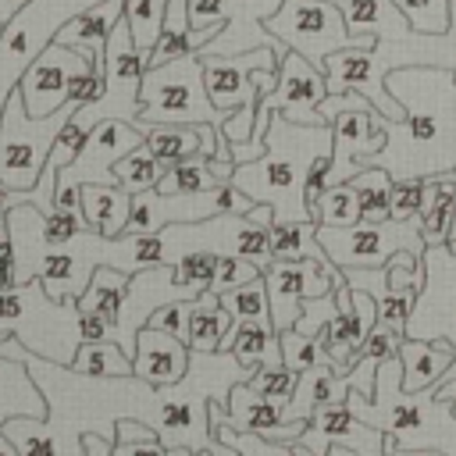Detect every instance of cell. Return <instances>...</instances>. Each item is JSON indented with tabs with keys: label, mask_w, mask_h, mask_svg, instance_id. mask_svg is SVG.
<instances>
[{
	"label": "cell",
	"mask_w": 456,
	"mask_h": 456,
	"mask_svg": "<svg viewBox=\"0 0 456 456\" xmlns=\"http://www.w3.org/2000/svg\"><path fill=\"white\" fill-rule=\"evenodd\" d=\"M335 153V132L331 125H303L289 121L281 110L271 114V125L264 132V153L256 160L235 164L232 185L242 189L253 203H271L274 221H314L306 203V178L321 157Z\"/></svg>",
	"instance_id": "1"
},
{
	"label": "cell",
	"mask_w": 456,
	"mask_h": 456,
	"mask_svg": "<svg viewBox=\"0 0 456 456\" xmlns=\"http://www.w3.org/2000/svg\"><path fill=\"white\" fill-rule=\"evenodd\" d=\"M7 335L21 338L28 353L71 367L86 342L78 299H53L39 278L0 289V338Z\"/></svg>",
	"instance_id": "2"
},
{
	"label": "cell",
	"mask_w": 456,
	"mask_h": 456,
	"mask_svg": "<svg viewBox=\"0 0 456 456\" xmlns=\"http://www.w3.org/2000/svg\"><path fill=\"white\" fill-rule=\"evenodd\" d=\"M228 114L210 100L200 53L150 64L139 89V128L150 125H214L224 135Z\"/></svg>",
	"instance_id": "3"
},
{
	"label": "cell",
	"mask_w": 456,
	"mask_h": 456,
	"mask_svg": "<svg viewBox=\"0 0 456 456\" xmlns=\"http://www.w3.org/2000/svg\"><path fill=\"white\" fill-rule=\"evenodd\" d=\"M75 110H78V103L68 100L61 110H53L46 118H32L25 110V100L18 89L7 96L4 114H0V178H4L7 192H25L39 182V175L50 160L53 139Z\"/></svg>",
	"instance_id": "4"
},
{
	"label": "cell",
	"mask_w": 456,
	"mask_h": 456,
	"mask_svg": "<svg viewBox=\"0 0 456 456\" xmlns=\"http://www.w3.org/2000/svg\"><path fill=\"white\" fill-rule=\"evenodd\" d=\"M267 32H274L289 50L303 53L314 68L324 71V61L335 50L349 46H374L378 36L353 32L342 7L331 0H281V7L264 21Z\"/></svg>",
	"instance_id": "5"
},
{
	"label": "cell",
	"mask_w": 456,
	"mask_h": 456,
	"mask_svg": "<svg viewBox=\"0 0 456 456\" xmlns=\"http://www.w3.org/2000/svg\"><path fill=\"white\" fill-rule=\"evenodd\" d=\"M100 0H28L0 36V114L28 64L57 39V32Z\"/></svg>",
	"instance_id": "6"
},
{
	"label": "cell",
	"mask_w": 456,
	"mask_h": 456,
	"mask_svg": "<svg viewBox=\"0 0 456 456\" xmlns=\"http://www.w3.org/2000/svg\"><path fill=\"white\" fill-rule=\"evenodd\" d=\"M281 7V0H189V21L192 28L221 25V32L200 46V57H235L249 50H274L278 57L289 53V46L264 28V21Z\"/></svg>",
	"instance_id": "7"
},
{
	"label": "cell",
	"mask_w": 456,
	"mask_h": 456,
	"mask_svg": "<svg viewBox=\"0 0 456 456\" xmlns=\"http://www.w3.org/2000/svg\"><path fill=\"white\" fill-rule=\"evenodd\" d=\"M317 242L324 246V253L331 256L335 267L349 271V267H385L388 256L395 253H417L424 256L428 242L420 235V217L413 221H356L349 228H328L317 224Z\"/></svg>",
	"instance_id": "8"
},
{
	"label": "cell",
	"mask_w": 456,
	"mask_h": 456,
	"mask_svg": "<svg viewBox=\"0 0 456 456\" xmlns=\"http://www.w3.org/2000/svg\"><path fill=\"white\" fill-rule=\"evenodd\" d=\"M146 68H150V61L139 53V46L132 39V25L121 14V21L114 25V32L107 39V53H103V93L96 103L78 107L75 118L89 132L107 118H121L139 128V89H142Z\"/></svg>",
	"instance_id": "9"
},
{
	"label": "cell",
	"mask_w": 456,
	"mask_h": 456,
	"mask_svg": "<svg viewBox=\"0 0 456 456\" xmlns=\"http://www.w3.org/2000/svg\"><path fill=\"white\" fill-rule=\"evenodd\" d=\"M142 142H146L142 128H135L121 118L100 121L89 132L82 153L57 175V207L82 214V185H118V175H114L118 160Z\"/></svg>",
	"instance_id": "10"
},
{
	"label": "cell",
	"mask_w": 456,
	"mask_h": 456,
	"mask_svg": "<svg viewBox=\"0 0 456 456\" xmlns=\"http://www.w3.org/2000/svg\"><path fill=\"white\" fill-rule=\"evenodd\" d=\"M424 285L413 299L406 338L456 346V249L449 242L424 249Z\"/></svg>",
	"instance_id": "11"
},
{
	"label": "cell",
	"mask_w": 456,
	"mask_h": 456,
	"mask_svg": "<svg viewBox=\"0 0 456 456\" xmlns=\"http://www.w3.org/2000/svg\"><path fill=\"white\" fill-rule=\"evenodd\" d=\"M328 96V78L321 68H314L303 53L289 50L278 64V82L274 89L260 93L256 103V125H253V142H264V132L271 125V114L281 110L289 121H303V125H324L321 118V100Z\"/></svg>",
	"instance_id": "12"
},
{
	"label": "cell",
	"mask_w": 456,
	"mask_h": 456,
	"mask_svg": "<svg viewBox=\"0 0 456 456\" xmlns=\"http://www.w3.org/2000/svg\"><path fill=\"white\" fill-rule=\"evenodd\" d=\"M264 281H267V299H271V324L281 335V331L296 328V321L303 314V299L335 292L338 285H346V271L335 264H321L314 256L271 260L264 271Z\"/></svg>",
	"instance_id": "13"
},
{
	"label": "cell",
	"mask_w": 456,
	"mask_h": 456,
	"mask_svg": "<svg viewBox=\"0 0 456 456\" xmlns=\"http://www.w3.org/2000/svg\"><path fill=\"white\" fill-rule=\"evenodd\" d=\"M86 68H96L89 57H82L78 50L71 46H61V43H50L32 64L28 71L21 75L18 82V93L25 100V110L32 118H46L53 110H61L68 100H71V82L75 75H82Z\"/></svg>",
	"instance_id": "14"
},
{
	"label": "cell",
	"mask_w": 456,
	"mask_h": 456,
	"mask_svg": "<svg viewBox=\"0 0 456 456\" xmlns=\"http://www.w3.org/2000/svg\"><path fill=\"white\" fill-rule=\"evenodd\" d=\"M171 299H196L189 289H182L175 281V267L171 264H157V267H142L132 274L128 281V292H125V303L118 310V317L110 321L114 328V342L132 356L135 353V338L139 331L146 328L150 314Z\"/></svg>",
	"instance_id": "15"
},
{
	"label": "cell",
	"mask_w": 456,
	"mask_h": 456,
	"mask_svg": "<svg viewBox=\"0 0 456 456\" xmlns=\"http://www.w3.org/2000/svg\"><path fill=\"white\" fill-rule=\"evenodd\" d=\"M203 61V78H207V93L210 100L232 114L239 107H253L260 103V86L253 82V71L256 68H271L278 71L281 57L267 46L260 50H249V53H235V57H200Z\"/></svg>",
	"instance_id": "16"
},
{
	"label": "cell",
	"mask_w": 456,
	"mask_h": 456,
	"mask_svg": "<svg viewBox=\"0 0 456 456\" xmlns=\"http://www.w3.org/2000/svg\"><path fill=\"white\" fill-rule=\"evenodd\" d=\"M335 299H338V314H335L331 324L321 331V338H324V349H328L331 363L346 374V370L353 367L356 349L363 346V338H367L370 328L378 324V303H374L370 292L349 289V281L335 289Z\"/></svg>",
	"instance_id": "17"
},
{
	"label": "cell",
	"mask_w": 456,
	"mask_h": 456,
	"mask_svg": "<svg viewBox=\"0 0 456 456\" xmlns=\"http://www.w3.org/2000/svg\"><path fill=\"white\" fill-rule=\"evenodd\" d=\"M224 410H228V424L235 431H256L264 438L289 442V445H296L303 438V431L310 428V420H285L281 406L264 399L249 381L232 385V392L224 399Z\"/></svg>",
	"instance_id": "18"
},
{
	"label": "cell",
	"mask_w": 456,
	"mask_h": 456,
	"mask_svg": "<svg viewBox=\"0 0 456 456\" xmlns=\"http://www.w3.org/2000/svg\"><path fill=\"white\" fill-rule=\"evenodd\" d=\"M192 363V349L185 338L171 335V331H160V328H142L139 338H135V353H132V367H135V378L150 388H167V385H178L185 378Z\"/></svg>",
	"instance_id": "19"
},
{
	"label": "cell",
	"mask_w": 456,
	"mask_h": 456,
	"mask_svg": "<svg viewBox=\"0 0 456 456\" xmlns=\"http://www.w3.org/2000/svg\"><path fill=\"white\" fill-rule=\"evenodd\" d=\"M121 14H125V0H100V4L86 7L82 14H75V18L57 32L53 43L71 46V50H78L82 57H89L96 68H103L107 39H110L114 25L121 21Z\"/></svg>",
	"instance_id": "20"
},
{
	"label": "cell",
	"mask_w": 456,
	"mask_h": 456,
	"mask_svg": "<svg viewBox=\"0 0 456 456\" xmlns=\"http://www.w3.org/2000/svg\"><path fill=\"white\" fill-rule=\"evenodd\" d=\"M399 363H403V388L410 395L431 392L438 381L449 378V370L456 363V346H449V342H428V338H403Z\"/></svg>",
	"instance_id": "21"
},
{
	"label": "cell",
	"mask_w": 456,
	"mask_h": 456,
	"mask_svg": "<svg viewBox=\"0 0 456 456\" xmlns=\"http://www.w3.org/2000/svg\"><path fill=\"white\" fill-rule=\"evenodd\" d=\"M349 392H353L349 378H346L338 367L321 363V367L299 370L296 392H292V399L281 406V413H285V420H310L317 406H324V403L342 406V403L349 399Z\"/></svg>",
	"instance_id": "22"
},
{
	"label": "cell",
	"mask_w": 456,
	"mask_h": 456,
	"mask_svg": "<svg viewBox=\"0 0 456 456\" xmlns=\"http://www.w3.org/2000/svg\"><path fill=\"white\" fill-rule=\"evenodd\" d=\"M221 353H232L242 367H281V335L274 331L271 317L260 321H235L221 342Z\"/></svg>",
	"instance_id": "23"
},
{
	"label": "cell",
	"mask_w": 456,
	"mask_h": 456,
	"mask_svg": "<svg viewBox=\"0 0 456 456\" xmlns=\"http://www.w3.org/2000/svg\"><path fill=\"white\" fill-rule=\"evenodd\" d=\"M11 417H36L46 420L50 406L39 392V381L28 374V367L14 356L0 353V424Z\"/></svg>",
	"instance_id": "24"
},
{
	"label": "cell",
	"mask_w": 456,
	"mask_h": 456,
	"mask_svg": "<svg viewBox=\"0 0 456 456\" xmlns=\"http://www.w3.org/2000/svg\"><path fill=\"white\" fill-rule=\"evenodd\" d=\"M456 228V171L424 175V200H420V235L428 246L449 242Z\"/></svg>",
	"instance_id": "25"
},
{
	"label": "cell",
	"mask_w": 456,
	"mask_h": 456,
	"mask_svg": "<svg viewBox=\"0 0 456 456\" xmlns=\"http://www.w3.org/2000/svg\"><path fill=\"white\" fill-rule=\"evenodd\" d=\"M346 281H349V289L370 292L374 303H378V321L388 324L392 331L406 335V321H410V310H413L417 292H399V289H392L388 267H349V271H346Z\"/></svg>",
	"instance_id": "26"
},
{
	"label": "cell",
	"mask_w": 456,
	"mask_h": 456,
	"mask_svg": "<svg viewBox=\"0 0 456 456\" xmlns=\"http://www.w3.org/2000/svg\"><path fill=\"white\" fill-rule=\"evenodd\" d=\"M82 217L100 235H125L132 217V192L121 185H82Z\"/></svg>",
	"instance_id": "27"
},
{
	"label": "cell",
	"mask_w": 456,
	"mask_h": 456,
	"mask_svg": "<svg viewBox=\"0 0 456 456\" xmlns=\"http://www.w3.org/2000/svg\"><path fill=\"white\" fill-rule=\"evenodd\" d=\"M232 324H235V317L221 306V296L214 289L200 292L192 299V314H189V349L217 353Z\"/></svg>",
	"instance_id": "28"
},
{
	"label": "cell",
	"mask_w": 456,
	"mask_h": 456,
	"mask_svg": "<svg viewBox=\"0 0 456 456\" xmlns=\"http://www.w3.org/2000/svg\"><path fill=\"white\" fill-rule=\"evenodd\" d=\"M207 413H210V435L217 442L232 445L235 456H296V445H289V442H274V438H264L256 431H235L228 424L224 399H210Z\"/></svg>",
	"instance_id": "29"
},
{
	"label": "cell",
	"mask_w": 456,
	"mask_h": 456,
	"mask_svg": "<svg viewBox=\"0 0 456 456\" xmlns=\"http://www.w3.org/2000/svg\"><path fill=\"white\" fill-rule=\"evenodd\" d=\"M78 378H135L132 356L114 342V338H100V342H82L75 363L68 367Z\"/></svg>",
	"instance_id": "30"
},
{
	"label": "cell",
	"mask_w": 456,
	"mask_h": 456,
	"mask_svg": "<svg viewBox=\"0 0 456 456\" xmlns=\"http://www.w3.org/2000/svg\"><path fill=\"white\" fill-rule=\"evenodd\" d=\"M128 281H132V274H125V271L110 267V264H100V267L93 271L89 289L78 296V310H82V314H100V317L114 321L118 310H121V303H125Z\"/></svg>",
	"instance_id": "31"
},
{
	"label": "cell",
	"mask_w": 456,
	"mask_h": 456,
	"mask_svg": "<svg viewBox=\"0 0 456 456\" xmlns=\"http://www.w3.org/2000/svg\"><path fill=\"white\" fill-rule=\"evenodd\" d=\"M271 256L274 260H303L314 256L321 264H331L324 246L317 242V221H285L271 224Z\"/></svg>",
	"instance_id": "32"
},
{
	"label": "cell",
	"mask_w": 456,
	"mask_h": 456,
	"mask_svg": "<svg viewBox=\"0 0 456 456\" xmlns=\"http://www.w3.org/2000/svg\"><path fill=\"white\" fill-rule=\"evenodd\" d=\"M353 189L360 192V207H363V221H388L392 217V171L367 164L360 175L349 178Z\"/></svg>",
	"instance_id": "33"
},
{
	"label": "cell",
	"mask_w": 456,
	"mask_h": 456,
	"mask_svg": "<svg viewBox=\"0 0 456 456\" xmlns=\"http://www.w3.org/2000/svg\"><path fill=\"white\" fill-rule=\"evenodd\" d=\"M167 171V164L142 142V146H135V150H128L121 160H118V167H114V175H118V185L125 189V192H146V189H157V182H160V175Z\"/></svg>",
	"instance_id": "34"
},
{
	"label": "cell",
	"mask_w": 456,
	"mask_h": 456,
	"mask_svg": "<svg viewBox=\"0 0 456 456\" xmlns=\"http://www.w3.org/2000/svg\"><path fill=\"white\" fill-rule=\"evenodd\" d=\"M221 185V178L210 171V157L196 153V157H185L178 164H167V171L160 175L157 189L167 192V196H185V192H203V189H214Z\"/></svg>",
	"instance_id": "35"
},
{
	"label": "cell",
	"mask_w": 456,
	"mask_h": 456,
	"mask_svg": "<svg viewBox=\"0 0 456 456\" xmlns=\"http://www.w3.org/2000/svg\"><path fill=\"white\" fill-rule=\"evenodd\" d=\"M110 456H171V449L160 442L153 424H142L135 417L114 420V452Z\"/></svg>",
	"instance_id": "36"
},
{
	"label": "cell",
	"mask_w": 456,
	"mask_h": 456,
	"mask_svg": "<svg viewBox=\"0 0 456 456\" xmlns=\"http://www.w3.org/2000/svg\"><path fill=\"white\" fill-rule=\"evenodd\" d=\"M363 217V207H360V192L353 189V182H338V185H328V192L317 200V224H328V228H349Z\"/></svg>",
	"instance_id": "37"
},
{
	"label": "cell",
	"mask_w": 456,
	"mask_h": 456,
	"mask_svg": "<svg viewBox=\"0 0 456 456\" xmlns=\"http://www.w3.org/2000/svg\"><path fill=\"white\" fill-rule=\"evenodd\" d=\"M221 306L235 317V321H260V317H271V299H267V281L264 274L246 281V285H235L228 292H221Z\"/></svg>",
	"instance_id": "38"
},
{
	"label": "cell",
	"mask_w": 456,
	"mask_h": 456,
	"mask_svg": "<svg viewBox=\"0 0 456 456\" xmlns=\"http://www.w3.org/2000/svg\"><path fill=\"white\" fill-rule=\"evenodd\" d=\"M281 360L289 370H310V367H321V363H331L328 349H324V338L321 335H303L296 328L281 331ZM335 367V363H331Z\"/></svg>",
	"instance_id": "39"
},
{
	"label": "cell",
	"mask_w": 456,
	"mask_h": 456,
	"mask_svg": "<svg viewBox=\"0 0 456 456\" xmlns=\"http://www.w3.org/2000/svg\"><path fill=\"white\" fill-rule=\"evenodd\" d=\"M417 32H428V36H442L449 32L452 25V4L449 0H392Z\"/></svg>",
	"instance_id": "40"
},
{
	"label": "cell",
	"mask_w": 456,
	"mask_h": 456,
	"mask_svg": "<svg viewBox=\"0 0 456 456\" xmlns=\"http://www.w3.org/2000/svg\"><path fill=\"white\" fill-rule=\"evenodd\" d=\"M214 267H217L214 253H203V249L185 253V256L175 260V281L182 289H189L192 296H200V292H207L214 285Z\"/></svg>",
	"instance_id": "41"
},
{
	"label": "cell",
	"mask_w": 456,
	"mask_h": 456,
	"mask_svg": "<svg viewBox=\"0 0 456 456\" xmlns=\"http://www.w3.org/2000/svg\"><path fill=\"white\" fill-rule=\"evenodd\" d=\"M296 381H299V374L289 370L285 363H281V367H256V374L249 378V385H253L264 399H271V403H278V406H285V403L292 399Z\"/></svg>",
	"instance_id": "42"
},
{
	"label": "cell",
	"mask_w": 456,
	"mask_h": 456,
	"mask_svg": "<svg viewBox=\"0 0 456 456\" xmlns=\"http://www.w3.org/2000/svg\"><path fill=\"white\" fill-rule=\"evenodd\" d=\"M420 200H424V175H403L392 182V217L395 221L420 217Z\"/></svg>",
	"instance_id": "43"
},
{
	"label": "cell",
	"mask_w": 456,
	"mask_h": 456,
	"mask_svg": "<svg viewBox=\"0 0 456 456\" xmlns=\"http://www.w3.org/2000/svg\"><path fill=\"white\" fill-rule=\"evenodd\" d=\"M264 271L253 264V260H242V256H217V267H214V292L221 296V292H228V289H235V285H246V281H253V278H260Z\"/></svg>",
	"instance_id": "44"
},
{
	"label": "cell",
	"mask_w": 456,
	"mask_h": 456,
	"mask_svg": "<svg viewBox=\"0 0 456 456\" xmlns=\"http://www.w3.org/2000/svg\"><path fill=\"white\" fill-rule=\"evenodd\" d=\"M335 314H338L335 292L310 296V299H303V314H299V321H296V331H303V335H321V331L331 324Z\"/></svg>",
	"instance_id": "45"
},
{
	"label": "cell",
	"mask_w": 456,
	"mask_h": 456,
	"mask_svg": "<svg viewBox=\"0 0 456 456\" xmlns=\"http://www.w3.org/2000/svg\"><path fill=\"white\" fill-rule=\"evenodd\" d=\"M189 314H192V299H171V303L157 306L146 324L150 328H160V331H171V335H178V338L189 342Z\"/></svg>",
	"instance_id": "46"
},
{
	"label": "cell",
	"mask_w": 456,
	"mask_h": 456,
	"mask_svg": "<svg viewBox=\"0 0 456 456\" xmlns=\"http://www.w3.org/2000/svg\"><path fill=\"white\" fill-rule=\"evenodd\" d=\"M431 403H435V406H449V413L456 417V374H449L445 381H438V385H435Z\"/></svg>",
	"instance_id": "47"
},
{
	"label": "cell",
	"mask_w": 456,
	"mask_h": 456,
	"mask_svg": "<svg viewBox=\"0 0 456 456\" xmlns=\"http://www.w3.org/2000/svg\"><path fill=\"white\" fill-rule=\"evenodd\" d=\"M260 153H264V142H232V160H235V164L256 160Z\"/></svg>",
	"instance_id": "48"
},
{
	"label": "cell",
	"mask_w": 456,
	"mask_h": 456,
	"mask_svg": "<svg viewBox=\"0 0 456 456\" xmlns=\"http://www.w3.org/2000/svg\"><path fill=\"white\" fill-rule=\"evenodd\" d=\"M296 456H317V452H310L306 445H296ZM324 456H360V452H353V449H346V445H331Z\"/></svg>",
	"instance_id": "49"
},
{
	"label": "cell",
	"mask_w": 456,
	"mask_h": 456,
	"mask_svg": "<svg viewBox=\"0 0 456 456\" xmlns=\"http://www.w3.org/2000/svg\"><path fill=\"white\" fill-rule=\"evenodd\" d=\"M0 456H21V449H18L4 431H0Z\"/></svg>",
	"instance_id": "50"
},
{
	"label": "cell",
	"mask_w": 456,
	"mask_h": 456,
	"mask_svg": "<svg viewBox=\"0 0 456 456\" xmlns=\"http://www.w3.org/2000/svg\"><path fill=\"white\" fill-rule=\"evenodd\" d=\"M449 4H452V25L449 28H456V0H449Z\"/></svg>",
	"instance_id": "51"
},
{
	"label": "cell",
	"mask_w": 456,
	"mask_h": 456,
	"mask_svg": "<svg viewBox=\"0 0 456 456\" xmlns=\"http://www.w3.org/2000/svg\"><path fill=\"white\" fill-rule=\"evenodd\" d=\"M331 4H338V7H349V4H356V0H331Z\"/></svg>",
	"instance_id": "52"
},
{
	"label": "cell",
	"mask_w": 456,
	"mask_h": 456,
	"mask_svg": "<svg viewBox=\"0 0 456 456\" xmlns=\"http://www.w3.org/2000/svg\"><path fill=\"white\" fill-rule=\"evenodd\" d=\"M449 246H452V249H456V239H452V242H449Z\"/></svg>",
	"instance_id": "53"
}]
</instances>
